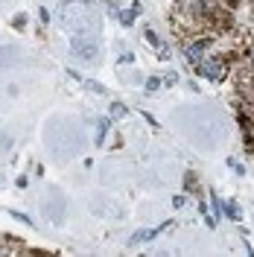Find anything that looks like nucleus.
I'll list each match as a JSON object with an SVG mask.
<instances>
[{"mask_svg": "<svg viewBox=\"0 0 254 257\" xmlns=\"http://www.w3.org/2000/svg\"><path fill=\"white\" fill-rule=\"evenodd\" d=\"M59 15H62V24L70 27V30H79V27H85L88 21H96L94 12H91V6H88L85 0H67Z\"/></svg>", "mask_w": 254, "mask_h": 257, "instance_id": "f257e3e1", "label": "nucleus"}, {"mask_svg": "<svg viewBox=\"0 0 254 257\" xmlns=\"http://www.w3.org/2000/svg\"><path fill=\"white\" fill-rule=\"evenodd\" d=\"M199 73H202L205 79L219 82L225 76V64L219 62V59H202V62H199Z\"/></svg>", "mask_w": 254, "mask_h": 257, "instance_id": "f03ea898", "label": "nucleus"}, {"mask_svg": "<svg viewBox=\"0 0 254 257\" xmlns=\"http://www.w3.org/2000/svg\"><path fill=\"white\" fill-rule=\"evenodd\" d=\"M73 50H76L79 59H96V41H88V38L73 35Z\"/></svg>", "mask_w": 254, "mask_h": 257, "instance_id": "7ed1b4c3", "label": "nucleus"}, {"mask_svg": "<svg viewBox=\"0 0 254 257\" xmlns=\"http://www.w3.org/2000/svg\"><path fill=\"white\" fill-rule=\"evenodd\" d=\"M205 53H207V41H196V44H190V47H187V53H184V56H187V62H190V64H196V67H199V62L205 59Z\"/></svg>", "mask_w": 254, "mask_h": 257, "instance_id": "20e7f679", "label": "nucleus"}, {"mask_svg": "<svg viewBox=\"0 0 254 257\" xmlns=\"http://www.w3.org/2000/svg\"><path fill=\"white\" fill-rule=\"evenodd\" d=\"M155 234H161V228H155V231H138V234L132 237V245H135V242H146V240H152Z\"/></svg>", "mask_w": 254, "mask_h": 257, "instance_id": "39448f33", "label": "nucleus"}, {"mask_svg": "<svg viewBox=\"0 0 254 257\" xmlns=\"http://www.w3.org/2000/svg\"><path fill=\"white\" fill-rule=\"evenodd\" d=\"M225 216H231V219H239V216H242L237 202H228V205H225Z\"/></svg>", "mask_w": 254, "mask_h": 257, "instance_id": "423d86ee", "label": "nucleus"}, {"mask_svg": "<svg viewBox=\"0 0 254 257\" xmlns=\"http://www.w3.org/2000/svg\"><path fill=\"white\" fill-rule=\"evenodd\" d=\"M111 117H126V105L114 102V105H111Z\"/></svg>", "mask_w": 254, "mask_h": 257, "instance_id": "0eeeda50", "label": "nucleus"}, {"mask_svg": "<svg viewBox=\"0 0 254 257\" xmlns=\"http://www.w3.org/2000/svg\"><path fill=\"white\" fill-rule=\"evenodd\" d=\"M85 85H88V91H94V94H105V88H102V85H96V82H85Z\"/></svg>", "mask_w": 254, "mask_h": 257, "instance_id": "6e6552de", "label": "nucleus"}, {"mask_svg": "<svg viewBox=\"0 0 254 257\" xmlns=\"http://www.w3.org/2000/svg\"><path fill=\"white\" fill-rule=\"evenodd\" d=\"M6 149H9V138H6V135H0V152H6Z\"/></svg>", "mask_w": 254, "mask_h": 257, "instance_id": "1a4fd4ad", "label": "nucleus"}, {"mask_svg": "<svg viewBox=\"0 0 254 257\" xmlns=\"http://www.w3.org/2000/svg\"><path fill=\"white\" fill-rule=\"evenodd\" d=\"M251 59H254V50H251Z\"/></svg>", "mask_w": 254, "mask_h": 257, "instance_id": "9d476101", "label": "nucleus"}]
</instances>
